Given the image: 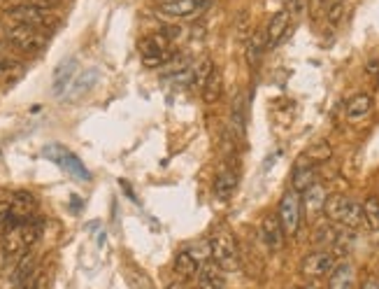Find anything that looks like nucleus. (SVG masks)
Segmentation results:
<instances>
[{
    "label": "nucleus",
    "instance_id": "nucleus-1",
    "mask_svg": "<svg viewBox=\"0 0 379 289\" xmlns=\"http://www.w3.org/2000/svg\"><path fill=\"white\" fill-rule=\"evenodd\" d=\"M40 234H42V222L37 220H30L26 224H17V227H10L3 231V252L7 256H23L26 252H30Z\"/></svg>",
    "mask_w": 379,
    "mask_h": 289
},
{
    "label": "nucleus",
    "instance_id": "nucleus-2",
    "mask_svg": "<svg viewBox=\"0 0 379 289\" xmlns=\"http://www.w3.org/2000/svg\"><path fill=\"white\" fill-rule=\"evenodd\" d=\"M324 215L328 222L340 224L344 229H358L363 224V203H358V200H354L349 196L333 194L326 200Z\"/></svg>",
    "mask_w": 379,
    "mask_h": 289
},
{
    "label": "nucleus",
    "instance_id": "nucleus-3",
    "mask_svg": "<svg viewBox=\"0 0 379 289\" xmlns=\"http://www.w3.org/2000/svg\"><path fill=\"white\" fill-rule=\"evenodd\" d=\"M209 252H212V261L226 273L238 271L240 266V250L235 238L228 229H216L212 236H209Z\"/></svg>",
    "mask_w": 379,
    "mask_h": 289
},
{
    "label": "nucleus",
    "instance_id": "nucleus-4",
    "mask_svg": "<svg viewBox=\"0 0 379 289\" xmlns=\"http://www.w3.org/2000/svg\"><path fill=\"white\" fill-rule=\"evenodd\" d=\"M140 59L147 68L168 66L175 59V50L170 45V38L165 33H154L140 40Z\"/></svg>",
    "mask_w": 379,
    "mask_h": 289
},
{
    "label": "nucleus",
    "instance_id": "nucleus-5",
    "mask_svg": "<svg viewBox=\"0 0 379 289\" xmlns=\"http://www.w3.org/2000/svg\"><path fill=\"white\" fill-rule=\"evenodd\" d=\"M5 40H7V45H12L14 50L23 54H40L47 45V35L40 28L17 26V23L5 30Z\"/></svg>",
    "mask_w": 379,
    "mask_h": 289
},
{
    "label": "nucleus",
    "instance_id": "nucleus-6",
    "mask_svg": "<svg viewBox=\"0 0 379 289\" xmlns=\"http://www.w3.org/2000/svg\"><path fill=\"white\" fill-rule=\"evenodd\" d=\"M303 194H298V191L288 189L284 196L279 200V210H277V217L281 222V229H284L286 236H296L298 229H301L303 224Z\"/></svg>",
    "mask_w": 379,
    "mask_h": 289
},
{
    "label": "nucleus",
    "instance_id": "nucleus-7",
    "mask_svg": "<svg viewBox=\"0 0 379 289\" xmlns=\"http://www.w3.org/2000/svg\"><path fill=\"white\" fill-rule=\"evenodd\" d=\"M42 154L49 159V162L59 164L63 171H66L68 175H72L75 180H79V182H88V180H91V173L86 171L84 164L79 162V159L72 154L70 149L61 147V144H49V147H45Z\"/></svg>",
    "mask_w": 379,
    "mask_h": 289
},
{
    "label": "nucleus",
    "instance_id": "nucleus-8",
    "mask_svg": "<svg viewBox=\"0 0 379 289\" xmlns=\"http://www.w3.org/2000/svg\"><path fill=\"white\" fill-rule=\"evenodd\" d=\"M335 254L333 250H314L301 261V273L310 280H319L330 276V271L335 268Z\"/></svg>",
    "mask_w": 379,
    "mask_h": 289
},
{
    "label": "nucleus",
    "instance_id": "nucleus-9",
    "mask_svg": "<svg viewBox=\"0 0 379 289\" xmlns=\"http://www.w3.org/2000/svg\"><path fill=\"white\" fill-rule=\"evenodd\" d=\"M7 19H12L17 26H30V28H42L47 23V10L37 7L33 3H17L5 10Z\"/></svg>",
    "mask_w": 379,
    "mask_h": 289
},
{
    "label": "nucleus",
    "instance_id": "nucleus-10",
    "mask_svg": "<svg viewBox=\"0 0 379 289\" xmlns=\"http://www.w3.org/2000/svg\"><path fill=\"white\" fill-rule=\"evenodd\" d=\"M37 212V200L30 191H17L12 196V220L10 227H17V224H26L30 220H35ZM7 227V229H10Z\"/></svg>",
    "mask_w": 379,
    "mask_h": 289
},
{
    "label": "nucleus",
    "instance_id": "nucleus-11",
    "mask_svg": "<svg viewBox=\"0 0 379 289\" xmlns=\"http://www.w3.org/2000/svg\"><path fill=\"white\" fill-rule=\"evenodd\" d=\"M259 234H261V240L265 243V247H268L272 254L284 247L286 234H284V229H281V222H279L277 215H263Z\"/></svg>",
    "mask_w": 379,
    "mask_h": 289
},
{
    "label": "nucleus",
    "instance_id": "nucleus-12",
    "mask_svg": "<svg viewBox=\"0 0 379 289\" xmlns=\"http://www.w3.org/2000/svg\"><path fill=\"white\" fill-rule=\"evenodd\" d=\"M263 30H265V40H268V47H277L281 40L291 33V14L286 10L275 12Z\"/></svg>",
    "mask_w": 379,
    "mask_h": 289
},
{
    "label": "nucleus",
    "instance_id": "nucleus-13",
    "mask_svg": "<svg viewBox=\"0 0 379 289\" xmlns=\"http://www.w3.org/2000/svg\"><path fill=\"white\" fill-rule=\"evenodd\" d=\"M203 7H205V0H168V3L158 5V10L168 14V17L187 19V17H193V14L203 12Z\"/></svg>",
    "mask_w": 379,
    "mask_h": 289
},
{
    "label": "nucleus",
    "instance_id": "nucleus-14",
    "mask_svg": "<svg viewBox=\"0 0 379 289\" xmlns=\"http://www.w3.org/2000/svg\"><path fill=\"white\" fill-rule=\"evenodd\" d=\"M75 77H77V59L75 56H70V59L61 61L54 70V94L66 96L70 84L75 82Z\"/></svg>",
    "mask_w": 379,
    "mask_h": 289
},
{
    "label": "nucleus",
    "instance_id": "nucleus-15",
    "mask_svg": "<svg viewBox=\"0 0 379 289\" xmlns=\"http://www.w3.org/2000/svg\"><path fill=\"white\" fill-rule=\"evenodd\" d=\"M198 289H226V271L216 266L214 261L200 264Z\"/></svg>",
    "mask_w": 379,
    "mask_h": 289
},
{
    "label": "nucleus",
    "instance_id": "nucleus-16",
    "mask_svg": "<svg viewBox=\"0 0 379 289\" xmlns=\"http://www.w3.org/2000/svg\"><path fill=\"white\" fill-rule=\"evenodd\" d=\"M328 289H356V268L349 261L335 264L328 276Z\"/></svg>",
    "mask_w": 379,
    "mask_h": 289
},
{
    "label": "nucleus",
    "instance_id": "nucleus-17",
    "mask_svg": "<svg viewBox=\"0 0 379 289\" xmlns=\"http://www.w3.org/2000/svg\"><path fill=\"white\" fill-rule=\"evenodd\" d=\"M328 200V191L324 184H312V187L303 194V208L310 217H314L317 212H324V205Z\"/></svg>",
    "mask_w": 379,
    "mask_h": 289
},
{
    "label": "nucleus",
    "instance_id": "nucleus-18",
    "mask_svg": "<svg viewBox=\"0 0 379 289\" xmlns=\"http://www.w3.org/2000/svg\"><path fill=\"white\" fill-rule=\"evenodd\" d=\"M95 82H98V70L95 68L84 70L82 75H77L75 82L70 84V89L66 91V101H79L88 89H93Z\"/></svg>",
    "mask_w": 379,
    "mask_h": 289
},
{
    "label": "nucleus",
    "instance_id": "nucleus-19",
    "mask_svg": "<svg viewBox=\"0 0 379 289\" xmlns=\"http://www.w3.org/2000/svg\"><path fill=\"white\" fill-rule=\"evenodd\" d=\"M238 189V173L231 171V168H223V171L216 173L214 178V196L219 200H228Z\"/></svg>",
    "mask_w": 379,
    "mask_h": 289
},
{
    "label": "nucleus",
    "instance_id": "nucleus-20",
    "mask_svg": "<svg viewBox=\"0 0 379 289\" xmlns=\"http://www.w3.org/2000/svg\"><path fill=\"white\" fill-rule=\"evenodd\" d=\"M35 273H37L35 254H33V252H26L23 256H19L17 268H14V273H12V283L19 287V285H23V283H28V280L33 278Z\"/></svg>",
    "mask_w": 379,
    "mask_h": 289
},
{
    "label": "nucleus",
    "instance_id": "nucleus-21",
    "mask_svg": "<svg viewBox=\"0 0 379 289\" xmlns=\"http://www.w3.org/2000/svg\"><path fill=\"white\" fill-rule=\"evenodd\" d=\"M265 50H268V40H265V30H256L252 38L247 40V63L256 68L263 59Z\"/></svg>",
    "mask_w": 379,
    "mask_h": 289
},
{
    "label": "nucleus",
    "instance_id": "nucleus-22",
    "mask_svg": "<svg viewBox=\"0 0 379 289\" xmlns=\"http://www.w3.org/2000/svg\"><path fill=\"white\" fill-rule=\"evenodd\" d=\"M328 159H330V144L328 142H317V144H312L310 149L303 152L296 166H312V168H317L319 164L328 162Z\"/></svg>",
    "mask_w": 379,
    "mask_h": 289
},
{
    "label": "nucleus",
    "instance_id": "nucleus-23",
    "mask_svg": "<svg viewBox=\"0 0 379 289\" xmlns=\"http://www.w3.org/2000/svg\"><path fill=\"white\" fill-rule=\"evenodd\" d=\"M312 184H317V168L312 166H296L293 178H291V189L298 194H305Z\"/></svg>",
    "mask_w": 379,
    "mask_h": 289
},
{
    "label": "nucleus",
    "instance_id": "nucleus-24",
    "mask_svg": "<svg viewBox=\"0 0 379 289\" xmlns=\"http://www.w3.org/2000/svg\"><path fill=\"white\" fill-rule=\"evenodd\" d=\"M173 268H175V273H177V276H180L182 280H191V278H198L200 264L189 254V250H182V252H177L175 266H173Z\"/></svg>",
    "mask_w": 379,
    "mask_h": 289
},
{
    "label": "nucleus",
    "instance_id": "nucleus-25",
    "mask_svg": "<svg viewBox=\"0 0 379 289\" xmlns=\"http://www.w3.org/2000/svg\"><path fill=\"white\" fill-rule=\"evenodd\" d=\"M373 96L370 94H356L346 101V117L349 119H361L366 117L370 110H373Z\"/></svg>",
    "mask_w": 379,
    "mask_h": 289
},
{
    "label": "nucleus",
    "instance_id": "nucleus-26",
    "mask_svg": "<svg viewBox=\"0 0 379 289\" xmlns=\"http://www.w3.org/2000/svg\"><path fill=\"white\" fill-rule=\"evenodd\" d=\"M200 91H203V101L207 103V106H212V103L219 101V98H221V91H223V77H221V72L214 70Z\"/></svg>",
    "mask_w": 379,
    "mask_h": 289
},
{
    "label": "nucleus",
    "instance_id": "nucleus-27",
    "mask_svg": "<svg viewBox=\"0 0 379 289\" xmlns=\"http://www.w3.org/2000/svg\"><path fill=\"white\" fill-rule=\"evenodd\" d=\"M363 222L370 231H379V196H368L363 200Z\"/></svg>",
    "mask_w": 379,
    "mask_h": 289
},
{
    "label": "nucleus",
    "instance_id": "nucleus-28",
    "mask_svg": "<svg viewBox=\"0 0 379 289\" xmlns=\"http://www.w3.org/2000/svg\"><path fill=\"white\" fill-rule=\"evenodd\" d=\"M214 70H216V68H214V61L209 59V56H205L203 61L193 66V79H191V84H196V86H200V89H203L205 82H207L209 75H212Z\"/></svg>",
    "mask_w": 379,
    "mask_h": 289
},
{
    "label": "nucleus",
    "instance_id": "nucleus-29",
    "mask_svg": "<svg viewBox=\"0 0 379 289\" xmlns=\"http://www.w3.org/2000/svg\"><path fill=\"white\" fill-rule=\"evenodd\" d=\"M337 238H340V234H337V229L333 227V224H324V227L317 229V236H314V240L321 245H333L337 243Z\"/></svg>",
    "mask_w": 379,
    "mask_h": 289
},
{
    "label": "nucleus",
    "instance_id": "nucleus-30",
    "mask_svg": "<svg viewBox=\"0 0 379 289\" xmlns=\"http://www.w3.org/2000/svg\"><path fill=\"white\" fill-rule=\"evenodd\" d=\"M344 12H346V3H344V0H335V3L330 5V7H328V12H326V23H328L330 28L337 26V23L342 21Z\"/></svg>",
    "mask_w": 379,
    "mask_h": 289
},
{
    "label": "nucleus",
    "instance_id": "nucleus-31",
    "mask_svg": "<svg viewBox=\"0 0 379 289\" xmlns=\"http://www.w3.org/2000/svg\"><path fill=\"white\" fill-rule=\"evenodd\" d=\"M235 28H238V40H240V42H247V40L252 38L254 30L249 28V14L247 12H240V17L235 21Z\"/></svg>",
    "mask_w": 379,
    "mask_h": 289
},
{
    "label": "nucleus",
    "instance_id": "nucleus-32",
    "mask_svg": "<svg viewBox=\"0 0 379 289\" xmlns=\"http://www.w3.org/2000/svg\"><path fill=\"white\" fill-rule=\"evenodd\" d=\"M231 115H233V128H235V131L242 135V133H245V112H242V98L235 101Z\"/></svg>",
    "mask_w": 379,
    "mask_h": 289
},
{
    "label": "nucleus",
    "instance_id": "nucleus-33",
    "mask_svg": "<svg viewBox=\"0 0 379 289\" xmlns=\"http://www.w3.org/2000/svg\"><path fill=\"white\" fill-rule=\"evenodd\" d=\"M10 220H12V198H0V229H7L10 227Z\"/></svg>",
    "mask_w": 379,
    "mask_h": 289
},
{
    "label": "nucleus",
    "instance_id": "nucleus-34",
    "mask_svg": "<svg viewBox=\"0 0 379 289\" xmlns=\"http://www.w3.org/2000/svg\"><path fill=\"white\" fill-rule=\"evenodd\" d=\"M14 70H19V63L10 59V56H5V54H0V77H7V75H12Z\"/></svg>",
    "mask_w": 379,
    "mask_h": 289
},
{
    "label": "nucleus",
    "instance_id": "nucleus-35",
    "mask_svg": "<svg viewBox=\"0 0 379 289\" xmlns=\"http://www.w3.org/2000/svg\"><path fill=\"white\" fill-rule=\"evenodd\" d=\"M42 285H45V280H42V276L40 273H35L33 278L28 280V283H23V285H19L17 289H42Z\"/></svg>",
    "mask_w": 379,
    "mask_h": 289
},
{
    "label": "nucleus",
    "instance_id": "nucleus-36",
    "mask_svg": "<svg viewBox=\"0 0 379 289\" xmlns=\"http://www.w3.org/2000/svg\"><path fill=\"white\" fill-rule=\"evenodd\" d=\"M28 3H33V5H37V7H42V10H49V7L59 5L61 0H28Z\"/></svg>",
    "mask_w": 379,
    "mask_h": 289
},
{
    "label": "nucleus",
    "instance_id": "nucleus-37",
    "mask_svg": "<svg viewBox=\"0 0 379 289\" xmlns=\"http://www.w3.org/2000/svg\"><path fill=\"white\" fill-rule=\"evenodd\" d=\"M361 289H379V278H368L366 283L361 285Z\"/></svg>",
    "mask_w": 379,
    "mask_h": 289
},
{
    "label": "nucleus",
    "instance_id": "nucleus-38",
    "mask_svg": "<svg viewBox=\"0 0 379 289\" xmlns=\"http://www.w3.org/2000/svg\"><path fill=\"white\" fill-rule=\"evenodd\" d=\"M168 289H187V287L180 285V283H173V285H168Z\"/></svg>",
    "mask_w": 379,
    "mask_h": 289
},
{
    "label": "nucleus",
    "instance_id": "nucleus-39",
    "mask_svg": "<svg viewBox=\"0 0 379 289\" xmlns=\"http://www.w3.org/2000/svg\"><path fill=\"white\" fill-rule=\"evenodd\" d=\"M301 289H317V287H312V285H308V287H301Z\"/></svg>",
    "mask_w": 379,
    "mask_h": 289
}]
</instances>
